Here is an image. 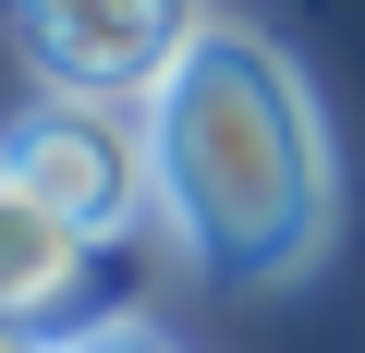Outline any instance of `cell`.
<instances>
[{"instance_id": "cell-6", "label": "cell", "mask_w": 365, "mask_h": 353, "mask_svg": "<svg viewBox=\"0 0 365 353\" xmlns=\"http://www.w3.org/2000/svg\"><path fill=\"white\" fill-rule=\"evenodd\" d=\"M0 353H61L49 329H25V317H0Z\"/></svg>"}, {"instance_id": "cell-2", "label": "cell", "mask_w": 365, "mask_h": 353, "mask_svg": "<svg viewBox=\"0 0 365 353\" xmlns=\"http://www.w3.org/2000/svg\"><path fill=\"white\" fill-rule=\"evenodd\" d=\"M0 146H13V170L73 232H98V244L158 208V122H146V98H73V86H49Z\"/></svg>"}, {"instance_id": "cell-5", "label": "cell", "mask_w": 365, "mask_h": 353, "mask_svg": "<svg viewBox=\"0 0 365 353\" xmlns=\"http://www.w3.org/2000/svg\"><path fill=\"white\" fill-rule=\"evenodd\" d=\"M61 353H170V329L158 317H86V329H61Z\"/></svg>"}, {"instance_id": "cell-4", "label": "cell", "mask_w": 365, "mask_h": 353, "mask_svg": "<svg viewBox=\"0 0 365 353\" xmlns=\"http://www.w3.org/2000/svg\"><path fill=\"white\" fill-rule=\"evenodd\" d=\"M86 268H98V232H73L25 170H13V146H0V317L49 329V317L86 292Z\"/></svg>"}, {"instance_id": "cell-1", "label": "cell", "mask_w": 365, "mask_h": 353, "mask_svg": "<svg viewBox=\"0 0 365 353\" xmlns=\"http://www.w3.org/2000/svg\"><path fill=\"white\" fill-rule=\"evenodd\" d=\"M158 122V220L182 232V256L220 280H304L329 256L341 220V158H329V110L292 73L280 37L256 25H207L182 49V73L146 98Z\"/></svg>"}, {"instance_id": "cell-3", "label": "cell", "mask_w": 365, "mask_h": 353, "mask_svg": "<svg viewBox=\"0 0 365 353\" xmlns=\"http://www.w3.org/2000/svg\"><path fill=\"white\" fill-rule=\"evenodd\" d=\"M207 25H220L207 0H13L37 86H73V98H158Z\"/></svg>"}]
</instances>
